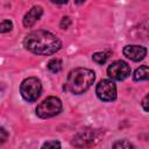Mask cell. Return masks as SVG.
I'll return each instance as SVG.
<instances>
[{"label": "cell", "instance_id": "1", "mask_svg": "<svg viewBox=\"0 0 149 149\" xmlns=\"http://www.w3.org/2000/svg\"><path fill=\"white\" fill-rule=\"evenodd\" d=\"M23 45L27 50L36 55L49 56L56 54L61 49L62 42L56 35L50 31L35 30L24 37Z\"/></svg>", "mask_w": 149, "mask_h": 149}, {"label": "cell", "instance_id": "2", "mask_svg": "<svg viewBox=\"0 0 149 149\" xmlns=\"http://www.w3.org/2000/svg\"><path fill=\"white\" fill-rule=\"evenodd\" d=\"M95 79L94 72L86 68H77L70 71L65 88L73 94H81L86 92Z\"/></svg>", "mask_w": 149, "mask_h": 149}, {"label": "cell", "instance_id": "3", "mask_svg": "<svg viewBox=\"0 0 149 149\" xmlns=\"http://www.w3.org/2000/svg\"><path fill=\"white\" fill-rule=\"evenodd\" d=\"M41 91H42V85L40 79H37L36 77L26 78L20 86V93L22 98L28 102H33L37 100V98L41 94Z\"/></svg>", "mask_w": 149, "mask_h": 149}, {"label": "cell", "instance_id": "4", "mask_svg": "<svg viewBox=\"0 0 149 149\" xmlns=\"http://www.w3.org/2000/svg\"><path fill=\"white\" fill-rule=\"evenodd\" d=\"M62 111V101L57 97H48L37 107L36 114L42 119H48L57 115Z\"/></svg>", "mask_w": 149, "mask_h": 149}, {"label": "cell", "instance_id": "5", "mask_svg": "<svg viewBox=\"0 0 149 149\" xmlns=\"http://www.w3.org/2000/svg\"><path fill=\"white\" fill-rule=\"evenodd\" d=\"M100 135L101 132L97 129H84L73 137L72 144L76 147H90L99 141Z\"/></svg>", "mask_w": 149, "mask_h": 149}, {"label": "cell", "instance_id": "6", "mask_svg": "<svg viewBox=\"0 0 149 149\" xmlns=\"http://www.w3.org/2000/svg\"><path fill=\"white\" fill-rule=\"evenodd\" d=\"M95 93L102 101H113L116 98V86L112 80L104 79L97 85Z\"/></svg>", "mask_w": 149, "mask_h": 149}, {"label": "cell", "instance_id": "7", "mask_svg": "<svg viewBox=\"0 0 149 149\" xmlns=\"http://www.w3.org/2000/svg\"><path fill=\"white\" fill-rule=\"evenodd\" d=\"M107 74L115 80H123L130 74V68L129 65L123 61H115L113 62L108 69Z\"/></svg>", "mask_w": 149, "mask_h": 149}, {"label": "cell", "instance_id": "8", "mask_svg": "<svg viewBox=\"0 0 149 149\" xmlns=\"http://www.w3.org/2000/svg\"><path fill=\"white\" fill-rule=\"evenodd\" d=\"M123 55L134 62H139L146 57L147 49L141 45H126L123 48Z\"/></svg>", "mask_w": 149, "mask_h": 149}, {"label": "cell", "instance_id": "9", "mask_svg": "<svg viewBox=\"0 0 149 149\" xmlns=\"http://www.w3.org/2000/svg\"><path fill=\"white\" fill-rule=\"evenodd\" d=\"M43 14V9L41 6H34L23 17V26L24 27H31L35 24L36 21L40 20V17Z\"/></svg>", "mask_w": 149, "mask_h": 149}, {"label": "cell", "instance_id": "10", "mask_svg": "<svg viewBox=\"0 0 149 149\" xmlns=\"http://www.w3.org/2000/svg\"><path fill=\"white\" fill-rule=\"evenodd\" d=\"M149 78V69L147 65H142L139 69H136L134 73V80L140 81V80H147Z\"/></svg>", "mask_w": 149, "mask_h": 149}, {"label": "cell", "instance_id": "11", "mask_svg": "<svg viewBox=\"0 0 149 149\" xmlns=\"http://www.w3.org/2000/svg\"><path fill=\"white\" fill-rule=\"evenodd\" d=\"M48 69L52 72V73H57L62 70V61L58 58H54L51 61H49L48 63Z\"/></svg>", "mask_w": 149, "mask_h": 149}, {"label": "cell", "instance_id": "12", "mask_svg": "<svg viewBox=\"0 0 149 149\" xmlns=\"http://www.w3.org/2000/svg\"><path fill=\"white\" fill-rule=\"evenodd\" d=\"M107 58H108V56L106 52H95L93 55V61L98 64H105Z\"/></svg>", "mask_w": 149, "mask_h": 149}, {"label": "cell", "instance_id": "13", "mask_svg": "<svg viewBox=\"0 0 149 149\" xmlns=\"http://www.w3.org/2000/svg\"><path fill=\"white\" fill-rule=\"evenodd\" d=\"M113 148H115V149H118V148H121V149H130V148H133V144L130 142L126 141V140H122V141L115 142L113 144Z\"/></svg>", "mask_w": 149, "mask_h": 149}, {"label": "cell", "instance_id": "14", "mask_svg": "<svg viewBox=\"0 0 149 149\" xmlns=\"http://www.w3.org/2000/svg\"><path fill=\"white\" fill-rule=\"evenodd\" d=\"M13 28V23L9 20H5L0 23V33H8Z\"/></svg>", "mask_w": 149, "mask_h": 149}, {"label": "cell", "instance_id": "15", "mask_svg": "<svg viewBox=\"0 0 149 149\" xmlns=\"http://www.w3.org/2000/svg\"><path fill=\"white\" fill-rule=\"evenodd\" d=\"M42 148H61V143L58 141H48L43 143Z\"/></svg>", "mask_w": 149, "mask_h": 149}, {"label": "cell", "instance_id": "16", "mask_svg": "<svg viewBox=\"0 0 149 149\" xmlns=\"http://www.w3.org/2000/svg\"><path fill=\"white\" fill-rule=\"evenodd\" d=\"M70 24H71V20H70V17H69V16H64V17L62 19L59 26H61L62 29H68V28L70 27Z\"/></svg>", "mask_w": 149, "mask_h": 149}, {"label": "cell", "instance_id": "17", "mask_svg": "<svg viewBox=\"0 0 149 149\" xmlns=\"http://www.w3.org/2000/svg\"><path fill=\"white\" fill-rule=\"evenodd\" d=\"M7 137H8V133L5 130V128L0 127V144H2L3 142H6Z\"/></svg>", "mask_w": 149, "mask_h": 149}, {"label": "cell", "instance_id": "18", "mask_svg": "<svg viewBox=\"0 0 149 149\" xmlns=\"http://www.w3.org/2000/svg\"><path fill=\"white\" fill-rule=\"evenodd\" d=\"M148 99H149V95L147 94V95L143 98V100H142V107H143L144 112H148V111H149V107H148Z\"/></svg>", "mask_w": 149, "mask_h": 149}, {"label": "cell", "instance_id": "19", "mask_svg": "<svg viewBox=\"0 0 149 149\" xmlns=\"http://www.w3.org/2000/svg\"><path fill=\"white\" fill-rule=\"evenodd\" d=\"M51 2L57 3V5H63V3H66L68 0H51Z\"/></svg>", "mask_w": 149, "mask_h": 149}, {"label": "cell", "instance_id": "20", "mask_svg": "<svg viewBox=\"0 0 149 149\" xmlns=\"http://www.w3.org/2000/svg\"><path fill=\"white\" fill-rule=\"evenodd\" d=\"M86 0H74V2L77 3V5H81V3H84Z\"/></svg>", "mask_w": 149, "mask_h": 149}]
</instances>
